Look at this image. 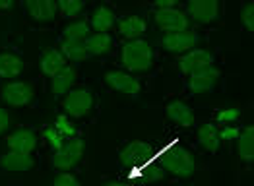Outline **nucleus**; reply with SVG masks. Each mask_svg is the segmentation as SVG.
Masks as SVG:
<instances>
[{"label":"nucleus","instance_id":"obj_11","mask_svg":"<svg viewBox=\"0 0 254 186\" xmlns=\"http://www.w3.org/2000/svg\"><path fill=\"white\" fill-rule=\"evenodd\" d=\"M105 82L119 93H125V95H130V97H138L140 91H142V85L140 82L128 74L125 70H111L105 74Z\"/></svg>","mask_w":254,"mask_h":186},{"label":"nucleus","instance_id":"obj_8","mask_svg":"<svg viewBox=\"0 0 254 186\" xmlns=\"http://www.w3.org/2000/svg\"><path fill=\"white\" fill-rule=\"evenodd\" d=\"M219 2L215 0H190L185 4V14L189 21H194L198 25H206L210 21L219 18Z\"/></svg>","mask_w":254,"mask_h":186},{"label":"nucleus","instance_id":"obj_27","mask_svg":"<svg viewBox=\"0 0 254 186\" xmlns=\"http://www.w3.org/2000/svg\"><path fill=\"white\" fill-rule=\"evenodd\" d=\"M61 53L64 55V59L70 62H84L87 59H91L89 53L85 51L84 43H63Z\"/></svg>","mask_w":254,"mask_h":186},{"label":"nucleus","instance_id":"obj_31","mask_svg":"<svg viewBox=\"0 0 254 186\" xmlns=\"http://www.w3.org/2000/svg\"><path fill=\"white\" fill-rule=\"evenodd\" d=\"M241 109H237V107H229V109H221L217 115H215V119H217V124L219 126H229V124H237L239 123V119H241Z\"/></svg>","mask_w":254,"mask_h":186},{"label":"nucleus","instance_id":"obj_34","mask_svg":"<svg viewBox=\"0 0 254 186\" xmlns=\"http://www.w3.org/2000/svg\"><path fill=\"white\" fill-rule=\"evenodd\" d=\"M241 128L237 124H229V126H219V140H225V142H233L237 140Z\"/></svg>","mask_w":254,"mask_h":186},{"label":"nucleus","instance_id":"obj_21","mask_svg":"<svg viewBox=\"0 0 254 186\" xmlns=\"http://www.w3.org/2000/svg\"><path fill=\"white\" fill-rule=\"evenodd\" d=\"M33 167L31 155H23V153H14L8 151L4 155H0V169L6 173H25Z\"/></svg>","mask_w":254,"mask_h":186},{"label":"nucleus","instance_id":"obj_7","mask_svg":"<svg viewBox=\"0 0 254 186\" xmlns=\"http://www.w3.org/2000/svg\"><path fill=\"white\" fill-rule=\"evenodd\" d=\"M35 97V89L29 82H21V80H14V82L6 83L0 89V99L8 107H25L33 101Z\"/></svg>","mask_w":254,"mask_h":186},{"label":"nucleus","instance_id":"obj_5","mask_svg":"<svg viewBox=\"0 0 254 186\" xmlns=\"http://www.w3.org/2000/svg\"><path fill=\"white\" fill-rule=\"evenodd\" d=\"M155 155H153V147L148 142H142V140H134L127 144V147L121 151V163L127 167H134V175L140 173V169L148 165L149 161H153Z\"/></svg>","mask_w":254,"mask_h":186},{"label":"nucleus","instance_id":"obj_20","mask_svg":"<svg viewBox=\"0 0 254 186\" xmlns=\"http://www.w3.org/2000/svg\"><path fill=\"white\" fill-rule=\"evenodd\" d=\"M25 70V62L18 55L12 53H0V78L2 80H12L20 78L21 72Z\"/></svg>","mask_w":254,"mask_h":186},{"label":"nucleus","instance_id":"obj_17","mask_svg":"<svg viewBox=\"0 0 254 186\" xmlns=\"http://www.w3.org/2000/svg\"><path fill=\"white\" fill-rule=\"evenodd\" d=\"M165 113H167V117L173 123L179 124V126H185V128H189V126L196 123V115H194L192 107L189 103H185V101H179V99L171 101L165 107Z\"/></svg>","mask_w":254,"mask_h":186},{"label":"nucleus","instance_id":"obj_23","mask_svg":"<svg viewBox=\"0 0 254 186\" xmlns=\"http://www.w3.org/2000/svg\"><path fill=\"white\" fill-rule=\"evenodd\" d=\"M237 153L239 159L243 163H253L254 159V128L253 126H245L241 128L239 136H237Z\"/></svg>","mask_w":254,"mask_h":186},{"label":"nucleus","instance_id":"obj_4","mask_svg":"<svg viewBox=\"0 0 254 186\" xmlns=\"http://www.w3.org/2000/svg\"><path fill=\"white\" fill-rule=\"evenodd\" d=\"M163 165L167 173L179 177V179H189L196 171V159L192 153L185 147H173L169 153L163 157Z\"/></svg>","mask_w":254,"mask_h":186},{"label":"nucleus","instance_id":"obj_22","mask_svg":"<svg viewBox=\"0 0 254 186\" xmlns=\"http://www.w3.org/2000/svg\"><path fill=\"white\" fill-rule=\"evenodd\" d=\"M198 144L202 145L206 151H210V153H215L217 151V147L221 144V140H219V124L217 123H204L200 128H198Z\"/></svg>","mask_w":254,"mask_h":186},{"label":"nucleus","instance_id":"obj_9","mask_svg":"<svg viewBox=\"0 0 254 186\" xmlns=\"http://www.w3.org/2000/svg\"><path fill=\"white\" fill-rule=\"evenodd\" d=\"M177 62H179L181 72L187 78H190L192 74H198V72H202L206 68H212L213 64H215V57L210 51H206V49H194L190 53L179 57Z\"/></svg>","mask_w":254,"mask_h":186},{"label":"nucleus","instance_id":"obj_30","mask_svg":"<svg viewBox=\"0 0 254 186\" xmlns=\"http://www.w3.org/2000/svg\"><path fill=\"white\" fill-rule=\"evenodd\" d=\"M142 171H144V175H146V179L149 183H157V181L165 179V175H167V169L163 165V161H155V159L149 161Z\"/></svg>","mask_w":254,"mask_h":186},{"label":"nucleus","instance_id":"obj_26","mask_svg":"<svg viewBox=\"0 0 254 186\" xmlns=\"http://www.w3.org/2000/svg\"><path fill=\"white\" fill-rule=\"evenodd\" d=\"M57 8H59V16L64 20H72V18H78L85 8L84 0H61L57 2Z\"/></svg>","mask_w":254,"mask_h":186},{"label":"nucleus","instance_id":"obj_13","mask_svg":"<svg viewBox=\"0 0 254 186\" xmlns=\"http://www.w3.org/2000/svg\"><path fill=\"white\" fill-rule=\"evenodd\" d=\"M37 134L33 130H16L12 132L8 138H6V147L8 151H14V153H23V155H31V151L37 147Z\"/></svg>","mask_w":254,"mask_h":186},{"label":"nucleus","instance_id":"obj_35","mask_svg":"<svg viewBox=\"0 0 254 186\" xmlns=\"http://www.w3.org/2000/svg\"><path fill=\"white\" fill-rule=\"evenodd\" d=\"M10 123H12L10 111H8V109H4V107H0V134H4V132H6V128L10 126Z\"/></svg>","mask_w":254,"mask_h":186},{"label":"nucleus","instance_id":"obj_24","mask_svg":"<svg viewBox=\"0 0 254 186\" xmlns=\"http://www.w3.org/2000/svg\"><path fill=\"white\" fill-rule=\"evenodd\" d=\"M84 47L89 57H99L113 49V37L109 33H91L84 41Z\"/></svg>","mask_w":254,"mask_h":186},{"label":"nucleus","instance_id":"obj_18","mask_svg":"<svg viewBox=\"0 0 254 186\" xmlns=\"http://www.w3.org/2000/svg\"><path fill=\"white\" fill-rule=\"evenodd\" d=\"M66 64L68 62H66L64 55L59 49H47V51H43L41 57H39V68H41L43 74L49 76V78L57 76Z\"/></svg>","mask_w":254,"mask_h":186},{"label":"nucleus","instance_id":"obj_28","mask_svg":"<svg viewBox=\"0 0 254 186\" xmlns=\"http://www.w3.org/2000/svg\"><path fill=\"white\" fill-rule=\"evenodd\" d=\"M53 126L59 130V134L63 136L64 140H70V138H76V136H78V126H76V123H74L70 117H66L64 113L55 119Z\"/></svg>","mask_w":254,"mask_h":186},{"label":"nucleus","instance_id":"obj_2","mask_svg":"<svg viewBox=\"0 0 254 186\" xmlns=\"http://www.w3.org/2000/svg\"><path fill=\"white\" fill-rule=\"evenodd\" d=\"M82 157H84V140L80 136H76V138L64 140V144L57 151H53L51 165H53V169L64 173V171L74 169L82 161Z\"/></svg>","mask_w":254,"mask_h":186},{"label":"nucleus","instance_id":"obj_15","mask_svg":"<svg viewBox=\"0 0 254 186\" xmlns=\"http://www.w3.org/2000/svg\"><path fill=\"white\" fill-rule=\"evenodd\" d=\"M23 8H25L29 20L41 21V23L53 21L59 16V8H57L55 0H27L23 4Z\"/></svg>","mask_w":254,"mask_h":186},{"label":"nucleus","instance_id":"obj_3","mask_svg":"<svg viewBox=\"0 0 254 186\" xmlns=\"http://www.w3.org/2000/svg\"><path fill=\"white\" fill-rule=\"evenodd\" d=\"M93 109V91L87 87H74L63 97V111L70 119H84Z\"/></svg>","mask_w":254,"mask_h":186},{"label":"nucleus","instance_id":"obj_6","mask_svg":"<svg viewBox=\"0 0 254 186\" xmlns=\"http://www.w3.org/2000/svg\"><path fill=\"white\" fill-rule=\"evenodd\" d=\"M200 43V33L194 29H185V31H175V33H165L159 45L167 51V53H175V55H187L194 51Z\"/></svg>","mask_w":254,"mask_h":186},{"label":"nucleus","instance_id":"obj_36","mask_svg":"<svg viewBox=\"0 0 254 186\" xmlns=\"http://www.w3.org/2000/svg\"><path fill=\"white\" fill-rule=\"evenodd\" d=\"M173 8H177V2L175 0H161V2L151 4V10L153 12H163V10H173Z\"/></svg>","mask_w":254,"mask_h":186},{"label":"nucleus","instance_id":"obj_14","mask_svg":"<svg viewBox=\"0 0 254 186\" xmlns=\"http://www.w3.org/2000/svg\"><path fill=\"white\" fill-rule=\"evenodd\" d=\"M219 78H221V72L215 66H212V68H206L198 74H192L187 82V87L192 93H208V91L215 89Z\"/></svg>","mask_w":254,"mask_h":186},{"label":"nucleus","instance_id":"obj_1","mask_svg":"<svg viewBox=\"0 0 254 186\" xmlns=\"http://www.w3.org/2000/svg\"><path fill=\"white\" fill-rule=\"evenodd\" d=\"M121 62L128 72H146L155 62V51L144 37L127 41L121 49Z\"/></svg>","mask_w":254,"mask_h":186},{"label":"nucleus","instance_id":"obj_37","mask_svg":"<svg viewBox=\"0 0 254 186\" xmlns=\"http://www.w3.org/2000/svg\"><path fill=\"white\" fill-rule=\"evenodd\" d=\"M103 186H134L132 183H128V181H121V183H107Z\"/></svg>","mask_w":254,"mask_h":186},{"label":"nucleus","instance_id":"obj_33","mask_svg":"<svg viewBox=\"0 0 254 186\" xmlns=\"http://www.w3.org/2000/svg\"><path fill=\"white\" fill-rule=\"evenodd\" d=\"M51 186H82V183H80L74 175H70V173H59V175L53 179Z\"/></svg>","mask_w":254,"mask_h":186},{"label":"nucleus","instance_id":"obj_19","mask_svg":"<svg viewBox=\"0 0 254 186\" xmlns=\"http://www.w3.org/2000/svg\"><path fill=\"white\" fill-rule=\"evenodd\" d=\"M117 31L127 41L142 39L144 33H146V21H144V18H140V16H127L125 20H121L117 23Z\"/></svg>","mask_w":254,"mask_h":186},{"label":"nucleus","instance_id":"obj_32","mask_svg":"<svg viewBox=\"0 0 254 186\" xmlns=\"http://www.w3.org/2000/svg\"><path fill=\"white\" fill-rule=\"evenodd\" d=\"M241 21H243V27L253 33L254 31V6L253 4H243L241 8Z\"/></svg>","mask_w":254,"mask_h":186},{"label":"nucleus","instance_id":"obj_10","mask_svg":"<svg viewBox=\"0 0 254 186\" xmlns=\"http://www.w3.org/2000/svg\"><path fill=\"white\" fill-rule=\"evenodd\" d=\"M153 20H155V25L161 31H165V33L190 29V21L187 18V14L183 10H179V8L163 10V12H153Z\"/></svg>","mask_w":254,"mask_h":186},{"label":"nucleus","instance_id":"obj_29","mask_svg":"<svg viewBox=\"0 0 254 186\" xmlns=\"http://www.w3.org/2000/svg\"><path fill=\"white\" fill-rule=\"evenodd\" d=\"M41 140H43V144L47 145L51 151H57V149L64 144V138L59 134V130H57L55 126H47V128L43 130Z\"/></svg>","mask_w":254,"mask_h":186},{"label":"nucleus","instance_id":"obj_25","mask_svg":"<svg viewBox=\"0 0 254 186\" xmlns=\"http://www.w3.org/2000/svg\"><path fill=\"white\" fill-rule=\"evenodd\" d=\"M91 35V27L85 20H76L70 25H66V29L63 31V43H84L87 37Z\"/></svg>","mask_w":254,"mask_h":186},{"label":"nucleus","instance_id":"obj_38","mask_svg":"<svg viewBox=\"0 0 254 186\" xmlns=\"http://www.w3.org/2000/svg\"><path fill=\"white\" fill-rule=\"evenodd\" d=\"M14 8V2H0V10H10Z\"/></svg>","mask_w":254,"mask_h":186},{"label":"nucleus","instance_id":"obj_12","mask_svg":"<svg viewBox=\"0 0 254 186\" xmlns=\"http://www.w3.org/2000/svg\"><path fill=\"white\" fill-rule=\"evenodd\" d=\"M78 80H80L78 68L72 66V64H66L57 76L51 78V93H53L57 99H63L70 89H74V85L78 83Z\"/></svg>","mask_w":254,"mask_h":186},{"label":"nucleus","instance_id":"obj_16","mask_svg":"<svg viewBox=\"0 0 254 186\" xmlns=\"http://www.w3.org/2000/svg\"><path fill=\"white\" fill-rule=\"evenodd\" d=\"M85 21L89 23V27L95 33H109L113 27H117L119 18L109 6H97V8H93V12L87 16Z\"/></svg>","mask_w":254,"mask_h":186}]
</instances>
